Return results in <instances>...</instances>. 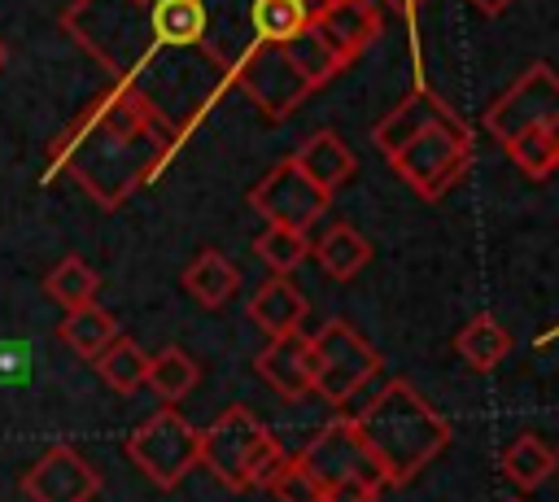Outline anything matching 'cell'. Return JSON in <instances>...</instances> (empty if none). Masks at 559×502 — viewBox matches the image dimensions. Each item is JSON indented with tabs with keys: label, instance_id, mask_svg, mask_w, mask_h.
<instances>
[{
	"label": "cell",
	"instance_id": "4fadbf2b",
	"mask_svg": "<svg viewBox=\"0 0 559 502\" xmlns=\"http://www.w3.org/2000/svg\"><path fill=\"white\" fill-rule=\"evenodd\" d=\"M454 122H463L432 87H415V92H406L376 127H371V140H376V148L384 153V157H393L406 140H415L419 131H432V127H454Z\"/></svg>",
	"mask_w": 559,
	"mask_h": 502
},
{
	"label": "cell",
	"instance_id": "d6986e66",
	"mask_svg": "<svg viewBox=\"0 0 559 502\" xmlns=\"http://www.w3.org/2000/svg\"><path fill=\"white\" fill-rule=\"evenodd\" d=\"M284 48V57H288V65L297 70V79L314 92V87H323V83H332L349 61L323 39V31H314V26H306V31H297L288 44H280Z\"/></svg>",
	"mask_w": 559,
	"mask_h": 502
},
{
	"label": "cell",
	"instance_id": "277c9868",
	"mask_svg": "<svg viewBox=\"0 0 559 502\" xmlns=\"http://www.w3.org/2000/svg\"><path fill=\"white\" fill-rule=\"evenodd\" d=\"M389 166L402 175V183H411L415 196L437 201L472 170V131L467 122L419 131L389 157Z\"/></svg>",
	"mask_w": 559,
	"mask_h": 502
},
{
	"label": "cell",
	"instance_id": "e0dca14e",
	"mask_svg": "<svg viewBox=\"0 0 559 502\" xmlns=\"http://www.w3.org/2000/svg\"><path fill=\"white\" fill-rule=\"evenodd\" d=\"M236 288H240V266L218 249H201L183 266V292L205 310H223L236 297Z\"/></svg>",
	"mask_w": 559,
	"mask_h": 502
},
{
	"label": "cell",
	"instance_id": "836d02e7",
	"mask_svg": "<svg viewBox=\"0 0 559 502\" xmlns=\"http://www.w3.org/2000/svg\"><path fill=\"white\" fill-rule=\"evenodd\" d=\"M4 61H9V52H4V39H0V70H4Z\"/></svg>",
	"mask_w": 559,
	"mask_h": 502
},
{
	"label": "cell",
	"instance_id": "8d00e7d4",
	"mask_svg": "<svg viewBox=\"0 0 559 502\" xmlns=\"http://www.w3.org/2000/svg\"><path fill=\"white\" fill-rule=\"evenodd\" d=\"M555 458H559V450H555Z\"/></svg>",
	"mask_w": 559,
	"mask_h": 502
},
{
	"label": "cell",
	"instance_id": "4316f807",
	"mask_svg": "<svg viewBox=\"0 0 559 502\" xmlns=\"http://www.w3.org/2000/svg\"><path fill=\"white\" fill-rule=\"evenodd\" d=\"M253 253L262 266H271V275H293L310 258V236L293 227H262L253 240Z\"/></svg>",
	"mask_w": 559,
	"mask_h": 502
},
{
	"label": "cell",
	"instance_id": "f546056e",
	"mask_svg": "<svg viewBox=\"0 0 559 502\" xmlns=\"http://www.w3.org/2000/svg\"><path fill=\"white\" fill-rule=\"evenodd\" d=\"M380 480L371 476H345V480H332L323 485V498L319 502H380Z\"/></svg>",
	"mask_w": 559,
	"mask_h": 502
},
{
	"label": "cell",
	"instance_id": "d590c367",
	"mask_svg": "<svg viewBox=\"0 0 559 502\" xmlns=\"http://www.w3.org/2000/svg\"><path fill=\"white\" fill-rule=\"evenodd\" d=\"M507 502H520V498H507Z\"/></svg>",
	"mask_w": 559,
	"mask_h": 502
},
{
	"label": "cell",
	"instance_id": "52a82bcc",
	"mask_svg": "<svg viewBox=\"0 0 559 502\" xmlns=\"http://www.w3.org/2000/svg\"><path fill=\"white\" fill-rule=\"evenodd\" d=\"M231 87H240L258 109L262 118L271 122H284L288 113H297V105L310 96V87L297 79V70L288 65L284 48L280 44H266V39H253L236 65H231Z\"/></svg>",
	"mask_w": 559,
	"mask_h": 502
},
{
	"label": "cell",
	"instance_id": "9c48e42d",
	"mask_svg": "<svg viewBox=\"0 0 559 502\" xmlns=\"http://www.w3.org/2000/svg\"><path fill=\"white\" fill-rule=\"evenodd\" d=\"M328 201H332V196H328L323 188H314V183L301 175V166H297L293 157L275 162V166L249 188V205H253V214L266 218V227L306 231L314 218L328 214Z\"/></svg>",
	"mask_w": 559,
	"mask_h": 502
},
{
	"label": "cell",
	"instance_id": "d6a6232c",
	"mask_svg": "<svg viewBox=\"0 0 559 502\" xmlns=\"http://www.w3.org/2000/svg\"><path fill=\"white\" fill-rule=\"evenodd\" d=\"M393 4H402V13H415L419 9V0H393Z\"/></svg>",
	"mask_w": 559,
	"mask_h": 502
},
{
	"label": "cell",
	"instance_id": "e575fe53",
	"mask_svg": "<svg viewBox=\"0 0 559 502\" xmlns=\"http://www.w3.org/2000/svg\"><path fill=\"white\" fill-rule=\"evenodd\" d=\"M306 4H310V13H314V9H319V4H323V0H306Z\"/></svg>",
	"mask_w": 559,
	"mask_h": 502
},
{
	"label": "cell",
	"instance_id": "5b68a950",
	"mask_svg": "<svg viewBox=\"0 0 559 502\" xmlns=\"http://www.w3.org/2000/svg\"><path fill=\"white\" fill-rule=\"evenodd\" d=\"M127 458L157 489H175L192 467H201V428H192L175 406H162L131 428Z\"/></svg>",
	"mask_w": 559,
	"mask_h": 502
},
{
	"label": "cell",
	"instance_id": "4dcf8cb0",
	"mask_svg": "<svg viewBox=\"0 0 559 502\" xmlns=\"http://www.w3.org/2000/svg\"><path fill=\"white\" fill-rule=\"evenodd\" d=\"M467 4H472L476 13H485V17H498V13H502L507 4H515V0H467Z\"/></svg>",
	"mask_w": 559,
	"mask_h": 502
},
{
	"label": "cell",
	"instance_id": "2e32d148",
	"mask_svg": "<svg viewBox=\"0 0 559 502\" xmlns=\"http://www.w3.org/2000/svg\"><path fill=\"white\" fill-rule=\"evenodd\" d=\"M293 162H297L301 175H306L314 188H323L328 196H332L336 188H345V183L354 179V170H358L349 144H345L336 131H314V135H306L301 148L293 153Z\"/></svg>",
	"mask_w": 559,
	"mask_h": 502
},
{
	"label": "cell",
	"instance_id": "1f68e13d",
	"mask_svg": "<svg viewBox=\"0 0 559 502\" xmlns=\"http://www.w3.org/2000/svg\"><path fill=\"white\" fill-rule=\"evenodd\" d=\"M546 140H550V148H555V157H559V113L546 122Z\"/></svg>",
	"mask_w": 559,
	"mask_h": 502
},
{
	"label": "cell",
	"instance_id": "ba28073f",
	"mask_svg": "<svg viewBox=\"0 0 559 502\" xmlns=\"http://www.w3.org/2000/svg\"><path fill=\"white\" fill-rule=\"evenodd\" d=\"M559 113V70L550 61H533L489 109H485V131L507 144L524 131H546V122Z\"/></svg>",
	"mask_w": 559,
	"mask_h": 502
},
{
	"label": "cell",
	"instance_id": "83f0119b",
	"mask_svg": "<svg viewBox=\"0 0 559 502\" xmlns=\"http://www.w3.org/2000/svg\"><path fill=\"white\" fill-rule=\"evenodd\" d=\"M502 148H507V157H511L528 179H550V175L559 170V157H555L546 131H524V135L507 140Z\"/></svg>",
	"mask_w": 559,
	"mask_h": 502
},
{
	"label": "cell",
	"instance_id": "7c38bea8",
	"mask_svg": "<svg viewBox=\"0 0 559 502\" xmlns=\"http://www.w3.org/2000/svg\"><path fill=\"white\" fill-rule=\"evenodd\" d=\"M253 371L262 375V384L271 393H280L284 402H301L314 393V354H310V336L288 332V336H271L258 358Z\"/></svg>",
	"mask_w": 559,
	"mask_h": 502
},
{
	"label": "cell",
	"instance_id": "8fae6325",
	"mask_svg": "<svg viewBox=\"0 0 559 502\" xmlns=\"http://www.w3.org/2000/svg\"><path fill=\"white\" fill-rule=\"evenodd\" d=\"M297 463L319 480V489L332 485V480H345V476H371V480L384 485V476L376 471V463H371V454H367V445H362L354 419H332V423H323V428L310 437V445L297 454Z\"/></svg>",
	"mask_w": 559,
	"mask_h": 502
},
{
	"label": "cell",
	"instance_id": "ac0fdd59",
	"mask_svg": "<svg viewBox=\"0 0 559 502\" xmlns=\"http://www.w3.org/2000/svg\"><path fill=\"white\" fill-rule=\"evenodd\" d=\"M310 258L319 262V271L328 275V279H354L367 262H371V244H367V236H358L349 223H332L314 244H310Z\"/></svg>",
	"mask_w": 559,
	"mask_h": 502
},
{
	"label": "cell",
	"instance_id": "603a6c76",
	"mask_svg": "<svg viewBox=\"0 0 559 502\" xmlns=\"http://www.w3.org/2000/svg\"><path fill=\"white\" fill-rule=\"evenodd\" d=\"M92 367H96V375H100L114 393H135V389H144L148 354L140 349V340H131V336L118 332V336L92 358Z\"/></svg>",
	"mask_w": 559,
	"mask_h": 502
},
{
	"label": "cell",
	"instance_id": "7402d4cb",
	"mask_svg": "<svg viewBox=\"0 0 559 502\" xmlns=\"http://www.w3.org/2000/svg\"><path fill=\"white\" fill-rule=\"evenodd\" d=\"M57 336L79 354V358H96L114 336H118V323H114V314L105 310V306H79V310H66L61 314V323H57Z\"/></svg>",
	"mask_w": 559,
	"mask_h": 502
},
{
	"label": "cell",
	"instance_id": "5bb4252c",
	"mask_svg": "<svg viewBox=\"0 0 559 502\" xmlns=\"http://www.w3.org/2000/svg\"><path fill=\"white\" fill-rule=\"evenodd\" d=\"M310 26L323 31V39L345 57H362L376 39H380V26H384V13L376 0H323L314 13H310Z\"/></svg>",
	"mask_w": 559,
	"mask_h": 502
},
{
	"label": "cell",
	"instance_id": "44dd1931",
	"mask_svg": "<svg viewBox=\"0 0 559 502\" xmlns=\"http://www.w3.org/2000/svg\"><path fill=\"white\" fill-rule=\"evenodd\" d=\"M197 380H201V367H197V358H192L188 349L166 345V349L148 354V375H144V389H153V393H157L166 406H175L179 397H188V393L197 389Z\"/></svg>",
	"mask_w": 559,
	"mask_h": 502
},
{
	"label": "cell",
	"instance_id": "cb8c5ba5",
	"mask_svg": "<svg viewBox=\"0 0 559 502\" xmlns=\"http://www.w3.org/2000/svg\"><path fill=\"white\" fill-rule=\"evenodd\" d=\"M555 467H559L555 450H550L542 437H533V432L515 437V441L502 450V476H507L515 489H537V485H546Z\"/></svg>",
	"mask_w": 559,
	"mask_h": 502
},
{
	"label": "cell",
	"instance_id": "d4e9b609",
	"mask_svg": "<svg viewBox=\"0 0 559 502\" xmlns=\"http://www.w3.org/2000/svg\"><path fill=\"white\" fill-rule=\"evenodd\" d=\"M96 288H100V275H96L83 258H74V253H66V258L44 275V292H48L61 310L92 306V301H96Z\"/></svg>",
	"mask_w": 559,
	"mask_h": 502
},
{
	"label": "cell",
	"instance_id": "ffe728a7",
	"mask_svg": "<svg viewBox=\"0 0 559 502\" xmlns=\"http://www.w3.org/2000/svg\"><path fill=\"white\" fill-rule=\"evenodd\" d=\"M454 349H459V358H463L472 371H493V367L511 354V332H507L493 314H472V319L459 327Z\"/></svg>",
	"mask_w": 559,
	"mask_h": 502
},
{
	"label": "cell",
	"instance_id": "8992f818",
	"mask_svg": "<svg viewBox=\"0 0 559 502\" xmlns=\"http://www.w3.org/2000/svg\"><path fill=\"white\" fill-rule=\"evenodd\" d=\"M310 354H314V393L323 402H332V406H345L380 371L376 345L367 336H358L345 319L323 323L310 336Z\"/></svg>",
	"mask_w": 559,
	"mask_h": 502
},
{
	"label": "cell",
	"instance_id": "6da1fadb",
	"mask_svg": "<svg viewBox=\"0 0 559 502\" xmlns=\"http://www.w3.org/2000/svg\"><path fill=\"white\" fill-rule=\"evenodd\" d=\"M183 127L131 83H109L52 144L48 157L96 205L118 210L148 188L183 144Z\"/></svg>",
	"mask_w": 559,
	"mask_h": 502
},
{
	"label": "cell",
	"instance_id": "30bf717a",
	"mask_svg": "<svg viewBox=\"0 0 559 502\" xmlns=\"http://www.w3.org/2000/svg\"><path fill=\"white\" fill-rule=\"evenodd\" d=\"M22 493L31 502H92L100 493V471L74 445H48L22 471Z\"/></svg>",
	"mask_w": 559,
	"mask_h": 502
},
{
	"label": "cell",
	"instance_id": "3957f363",
	"mask_svg": "<svg viewBox=\"0 0 559 502\" xmlns=\"http://www.w3.org/2000/svg\"><path fill=\"white\" fill-rule=\"evenodd\" d=\"M284 463V445L249 406H227L210 428H201V467H210L227 489H266Z\"/></svg>",
	"mask_w": 559,
	"mask_h": 502
},
{
	"label": "cell",
	"instance_id": "9a60e30c",
	"mask_svg": "<svg viewBox=\"0 0 559 502\" xmlns=\"http://www.w3.org/2000/svg\"><path fill=\"white\" fill-rule=\"evenodd\" d=\"M306 310H310V306H306L301 288H297L288 275L262 279V284L253 288V297H249V323H253L258 332H266V340H271V336L301 332Z\"/></svg>",
	"mask_w": 559,
	"mask_h": 502
},
{
	"label": "cell",
	"instance_id": "7a4b0ae2",
	"mask_svg": "<svg viewBox=\"0 0 559 502\" xmlns=\"http://www.w3.org/2000/svg\"><path fill=\"white\" fill-rule=\"evenodd\" d=\"M384 485H411L445 445L450 423L406 380H384L358 415H349Z\"/></svg>",
	"mask_w": 559,
	"mask_h": 502
},
{
	"label": "cell",
	"instance_id": "484cf974",
	"mask_svg": "<svg viewBox=\"0 0 559 502\" xmlns=\"http://www.w3.org/2000/svg\"><path fill=\"white\" fill-rule=\"evenodd\" d=\"M249 26L266 44H288L297 31L310 26L306 0H249Z\"/></svg>",
	"mask_w": 559,
	"mask_h": 502
},
{
	"label": "cell",
	"instance_id": "f1b7e54d",
	"mask_svg": "<svg viewBox=\"0 0 559 502\" xmlns=\"http://www.w3.org/2000/svg\"><path fill=\"white\" fill-rule=\"evenodd\" d=\"M266 493L275 498V502H319L323 498V489H319V480L288 454V463L275 471V480L266 485Z\"/></svg>",
	"mask_w": 559,
	"mask_h": 502
}]
</instances>
